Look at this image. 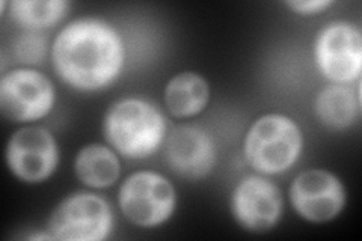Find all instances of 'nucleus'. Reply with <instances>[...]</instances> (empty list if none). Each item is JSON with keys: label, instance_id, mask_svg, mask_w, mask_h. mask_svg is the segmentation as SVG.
Here are the masks:
<instances>
[{"label": "nucleus", "instance_id": "nucleus-9", "mask_svg": "<svg viewBox=\"0 0 362 241\" xmlns=\"http://www.w3.org/2000/svg\"><path fill=\"white\" fill-rule=\"evenodd\" d=\"M288 196L296 214L311 223L335 221L347 204L343 181L327 169L300 172L291 181Z\"/></svg>", "mask_w": 362, "mask_h": 241}, {"label": "nucleus", "instance_id": "nucleus-12", "mask_svg": "<svg viewBox=\"0 0 362 241\" xmlns=\"http://www.w3.org/2000/svg\"><path fill=\"white\" fill-rule=\"evenodd\" d=\"M163 100L173 117L180 119L194 118L209 106L210 85L198 73H178L166 83Z\"/></svg>", "mask_w": 362, "mask_h": 241}, {"label": "nucleus", "instance_id": "nucleus-5", "mask_svg": "<svg viewBox=\"0 0 362 241\" xmlns=\"http://www.w3.org/2000/svg\"><path fill=\"white\" fill-rule=\"evenodd\" d=\"M110 204L97 193L77 192L54 206L47 231L61 241H103L113 231Z\"/></svg>", "mask_w": 362, "mask_h": 241}, {"label": "nucleus", "instance_id": "nucleus-13", "mask_svg": "<svg viewBox=\"0 0 362 241\" xmlns=\"http://www.w3.org/2000/svg\"><path fill=\"white\" fill-rule=\"evenodd\" d=\"M315 118L329 130H346L352 127L361 112L359 90L355 94L346 85H327L317 93L314 102Z\"/></svg>", "mask_w": 362, "mask_h": 241}, {"label": "nucleus", "instance_id": "nucleus-3", "mask_svg": "<svg viewBox=\"0 0 362 241\" xmlns=\"http://www.w3.org/2000/svg\"><path fill=\"white\" fill-rule=\"evenodd\" d=\"M303 149L299 124L284 113H266L257 118L243 141L246 163L255 174L281 175L298 163Z\"/></svg>", "mask_w": 362, "mask_h": 241}, {"label": "nucleus", "instance_id": "nucleus-16", "mask_svg": "<svg viewBox=\"0 0 362 241\" xmlns=\"http://www.w3.org/2000/svg\"><path fill=\"white\" fill-rule=\"evenodd\" d=\"M49 50H52V47H49V38L40 30H26L18 35L13 44L16 59L29 68L42 64Z\"/></svg>", "mask_w": 362, "mask_h": 241}, {"label": "nucleus", "instance_id": "nucleus-11", "mask_svg": "<svg viewBox=\"0 0 362 241\" xmlns=\"http://www.w3.org/2000/svg\"><path fill=\"white\" fill-rule=\"evenodd\" d=\"M165 162L181 178L202 180L216 166V143L211 134L198 125H180L166 137Z\"/></svg>", "mask_w": 362, "mask_h": 241}, {"label": "nucleus", "instance_id": "nucleus-1", "mask_svg": "<svg viewBox=\"0 0 362 241\" xmlns=\"http://www.w3.org/2000/svg\"><path fill=\"white\" fill-rule=\"evenodd\" d=\"M50 57L56 74L68 86L95 93L121 76L126 47L109 21L82 17L61 29L52 44Z\"/></svg>", "mask_w": 362, "mask_h": 241}, {"label": "nucleus", "instance_id": "nucleus-4", "mask_svg": "<svg viewBox=\"0 0 362 241\" xmlns=\"http://www.w3.org/2000/svg\"><path fill=\"white\" fill-rule=\"evenodd\" d=\"M122 216L139 228L165 225L177 208V190L165 175L154 170H138L122 181L118 192Z\"/></svg>", "mask_w": 362, "mask_h": 241}, {"label": "nucleus", "instance_id": "nucleus-17", "mask_svg": "<svg viewBox=\"0 0 362 241\" xmlns=\"http://www.w3.org/2000/svg\"><path fill=\"white\" fill-rule=\"evenodd\" d=\"M334 5L332 0H293L286 2V6L298 16H317L329 9Z\"/></svg>", "mask_w": 362, "mask_h": 241}, {"label": "nucleus", "instance_id": "nucleus-6", "mask_svg": "<svg viewBox=\"0 0 362 241\" xmlns=\"http://www.w3.org/2000/svg\"><path fill=\"white\" fill-rule=\"evenodd\" d=\"M54 102L53 82L35 68H16L0 78V113L8 121L25 124L42 119Z\"/></svg>", "mask_w": 362, "mask_h": 241}, {"label": "nucleus", "instance_id": "nucleus-14", "mask_svg": "<svg viewBox=\"0 0 362 241\" xmlns=\"http://www.w3.org/2000/svg\"><path fill=\"white\" fill-rule=\"evenodd\" d=\"M74 174L86 187L107 189L121 177L118 153L106 145L89 143L76 154Z\"/></svg>", "mask_w": 362, "mask_h": 241}, {"label": "nucleus", "instance_id": "nucleus-8", "mask_svg": "<svg viewBox=\"0 0 362 241\" xmlns=\"http://www.w3.org/2000/svg\"><path fill=\"white\" fill-rule=\"evenodd\" d=\"M314 61L329 82L349 85L361 77L362 33L349 21L326 25L314 41Z\"/></svg>", "mask_w": 362, "mask_h": 241}, {"label": "nucleus", "instance_id": "nucleus-7", "mask_svg": "<svg viewBox=\"0 0 362 241\" xmlns=\"http://www.w3.org/2000/svg\"><path fill=\"white\" fill-rule=\"evenodd\" d=\"M11 174L26 184H40L49 180L61 162V151L50 130L40 125H26L11 134L5 149Z\"/></svg>", "mask_w": 362, "mask_h": 241}, {"label": "nucleus", "instance_id": "nucleus-10", "mask_svg": "<svg viewBox=\"0 0 362 241\" xmlns=\"http://www.w3.org/2000/svg\"><path fill=\"white\" fill-rule=\"evenodd\" d=\"M230 211L235 223L247 233L263 234L274 229L284 213L281 189L266 175L243 177L233 189Z\"/></svg>", "mask_w": 362, "mask_h": 241}, {"label": "nucleus", "instance_id": "nucleus-2", "mask_svg": "<svg viewBox=\"0 0 362 241\" xmlns=\"http://www.w3.org/2000/svg\"><path fill=\"white\" fill-rule=\"evenodd\" d=\"M103 134L118 155L142 160L165 145L168 124L162 110L151 101L126 97L113 102L105 113Z\"/></svg>", "mask_w": 362, "mask_h": 241}, {"label": "nucleus", "instance_id": "nucleus-15", "mask_svg": "<svg viewBox=\"0 0 362 241\" xmlns=\"http://www.w3.org/2000/svg\"><path fill=\"white\" fill-rule=\"evenodd\" d=\"M70 4L66 0H14L9 4V16L25 30L52 28L62 21Z\"/></svg>", "mask_w": 362, "mask_h": 241}]
</instances>
